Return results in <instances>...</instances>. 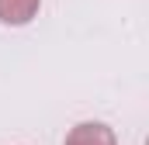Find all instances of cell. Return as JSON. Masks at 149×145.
<instances>
[{
  "mask_svg": "<svg viewBox=\"0 0 149 145\" xmlns=\"http://www.w3.org/2000/svg\"><path fill=\"white\" fill-rule=\"evenodd\" d=\"M42 0H0V24L7 28H24L38 17Z\"/></svg>",
  "mask_w": 149,
  "mask_h": 145,
  "instance_id": "2",
  "label": "cell"
},
{
  "mask_svg": "<svg viewBox=\"0 0 149 145\" xmlns=\"http://www.w3.org/2000/svg\"><path fill=\"white\" fill-rule=\"evenodd\" d=\"M63 145H118L114 128H108L104 121H80L70 128Z\"/></svg>",
  "mask_w": 149,
  "mask_h": 145,
  "instance_id": "1",
  "label": "cell"
}]
</instances>
